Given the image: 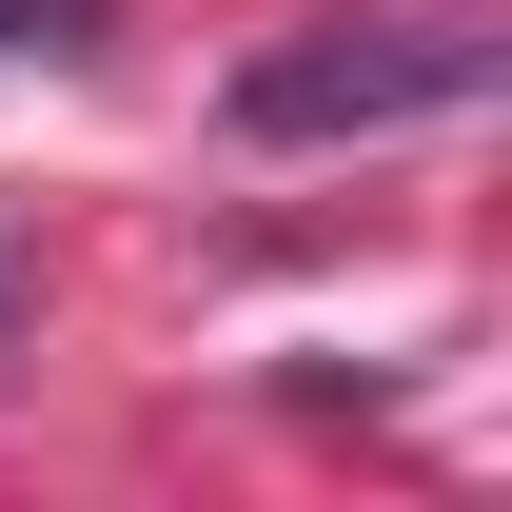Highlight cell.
Masks as SVG:
<instances>
[{
	"mask_svg": "<svg viewBox=\"0 0 512 512\" xmlns=\"http://www.w3.org/2000/svg\"><path fill=\"white\" fill-rule=\"evenodd\" d=\"M453 99H473V40H434V20H316V40L237 60V138H394Z\"/></svg>",
	"mask_w": 512,
	"mask_h": 512,
	"instance_id": "obj_1",
	"label": "cell"
}]
</instances>
